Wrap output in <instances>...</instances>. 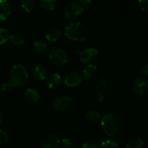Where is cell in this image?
Here are the masks:
<instances>
[{
    "mask_svg": "<svg viewBox=\"0 0 148 148\" xmlns=\"http://www.w3.org/2000/svg\"><path fill=\"white\" fill-rule=\"evenodd\" d=\"M85 119L90 122H97L101 120V116L98 112L95 111H89L85 114Z\"/></svg>",
    "mask_w": 148,
    "mask_h": 148,
    "instance_id": "cell-20",
    "label": "cell"
},
{
    "mask_svg": "<svg viewBox=\"0 0 148 148\" xmlns=\"http://www.w3.org/2000/svg\"><path fill=\"white\" fill-rule=\"evenodd\" d=\"M64 36L69 40L84 42L88 38V30L82 23L72 21L65 26Z\"/></svg>",
    "mask_w": 148,
    "mask_h": 148,
    "instance_id": "cell-1",
    "label": "cell"
},
{
    "mask_svg": "<svg viewBox=\"0 0 148 148\" xmlns=\"http://www.w3.org/2000/svg\"><path fill=\"white\" fill-rule=\"evenodd\" d=\"M143 140L140 137H132L127 143V148H142L143 146Z\"/></svg>",
    "mask_w": 148,
    "mask_h": 148,
    "instance_id": "cell-18",
    "label": "cell"
},
{
    "mask_svg": "<svg viewBox=\"0 0 148 148\" xmlns=\"http://www.w3.org/2000/svg\"><path fill=\"white\" fill-rule=\"evenodd\" d=\"M29 75L25 67L21 64H14L10 71V82L13 86L25 85L28 81Z\"/></svg>",
    "mask_w": 148,
    "mask_h": 148,
    "instance_id": "cell-2",
    "label": "cell"
},
{
    "mask_svg": "<svg viewBox=\"0 0 148 148\" xmlns=\"http://www.w3.org/2000/svg\"><path fill=\"white\" fill-rule=\"evenodd\" d=\"M101 124L104 132L109 137H113L118 132V119L112 113L104 114L101 119Z\"/></svg>",
    "mask_w": 148,
    "mask_h": 148,
    "instance_id": "cell-3",
    "label": "cell"
},
{
    "mask_svg": "<svg viewBox=\"0 0 148 148\" xmlns=\"http://www.w3.org/2000/svg\"><path fill=\"white\" fill-rule=\"evenodd\" d=\"M71 98L66 95H62L55 98L52 102V106L53 108L56 111H64L69 108L70 106Z\"/></svg>",
    "mask_w": 148,
    "mask_h": 148,
    "instance_id": "cell-10",
    "label": "cell"
},
{
    "mask_svg": "<svg viewBox=\"0 0 148 148\" xmlns=\"http://www.w3.org/2000/svg\"><path fill=\"white\" fill-rule=\"evenodd\" d=\"M59 146H60V140L55 134L48 133L45 134L42 138V148H59Z\"/></svg>",
    "mask_w": 148,
    "mask_h": 148,
    "instance_id": "cell-9",
    "label": "cell"
},
{
    "mask_svg": "<svg viewBox=\"0 0 148 148\" xmlns=\"http://www.w3.org/2000/svg\"><path fill=\"white\" fill-rule=\"evenodd\" d=\"M33 75L36 80H43L46 77V75H47L46 67L43 64H37L33 69Z\"/></svg>",
    "mask_w": 148,
    "mask_h": 148,
    "instance_id": "cell-15",
    "label": "cell"
},
{
    "mask_svg": "<svg viewBox=\"0 0 148 148\" xmlns=\"http://www.w3.org/2000/svg\"><path fill=\"white\" fill-rule=\"evenodd\" d=\"M10 40L12 44L17 46H22L25 42L24 38L20 34H13L10 36Z\"/></svg>",
    "mask_w": 148,
    "mask_h": 148,
    "instance_id": "cell-22",
    "label": "cell"
},
{
    "mask_svg": "<svg viewBox=\"0 0 148 148\" xmlns=\"http://www.w3.org/2000/svg\"><path fill=\"white\" fill-rule=\"evenodd\" d=\"M97 97H98V101H99V102H103V101H104V100H105L106 98L105 94H104V92H102V91L98 92V96Z\"/></svg>",
    "mask_w": 148,
    "mask_h": 148,
    "instance_id": "cell-32",
    "label": "cell"
},
{
    "mask_svg": "<svg viewBox=\"0 0 148 148\" xmlns=\"http://www.w3.org/2000/svg\"><path fill=\"white\" fill-rule=\"evenodd\" d=\"M24 98L27 102L30 103H35L40 99V94L38 91L34 88H27L25 91Z\"/></svg>",
    "mask_w": 148,
    "mask_h": 148,
    "instance_id": "cell-13",
    "label": "cell"
},
{
    "mask_svg": "<svg viewBox=\"0 0 148 148\" xmlns=\"http://www.w3.org/2000/svg\"><path fill=\"white\" fill-rule=\"evenodd\" d=\"M46 85L51 90H55L62 84V77L57 72H53L47 77L46 80Z\"/></svg>",
    "mask_w": 148,
    "mask_h": 148,
    "instance_id": "cell-11",
    "label": "cell"
},
{
    "mask_svg": "<svg viewBox=\"0 0 148 148\" xmlns=\"http://www.w3.org/2000/svg\"><path fill=\"white\" fill-rule=\"evenodd\" d=\"M39 4L45 10L51 11L54 10L56 7V1L55 0H40Z\"/></svg>",
    "mask_w": 148,
    "mask_h": 148,
    "instance_id": "cell-21",
    "label": "cell"
},
{
    "mask_svg": "<svg viewBox=\"0 0 148 148\" xmlns=\"http://www.w3.org/2000/svg\"><path fill=\"white\" fill-rule=\"evenodd\" d=\"M134 95L138 98H144L148 94V80L144 77H138L133 87Z\"/></svg>",
    "mask_w": 148,
    "mask_h": 148,
    "instance_id": "cell-7",
    "label": "cell"
},
{
    "mask_svg": "<svg viewBox=\"0 0 148 148\" xmlns=\"http://www.w3.org/2000/svg\"><path fill=\"white\" fill-rule=\"evenodd\" d=\"M21 7L26 12H31L36 9V3L34 0H24L21 1Z\"/></svg>",
    "mask_w": 148,
    "mask_h": 148,
    "instance_id": "cell-19",
    "label": "cell"
},
{
    "mask_svg": "<svg viewBox=\"0 0 148 148\" xmlns=\"http://www.w3.org/2000/svg\"><path fill=\"white\" fill-rule=\"evenodd\" d=\"M13 85H12L11 82H4L1 85V90L4 92H9L12 90Z\"/></svg>",
    "mask_w": 148,
    "mask_h": 148,
    "instance_id": "cell-28",
    "label": "cell"
},
{
    "mask_svg": "<svg viewBox=\"0 0 148 148\" xmlns=\"http://www.w3.org/2000/svg\"><path fill=\"white\" fill-rule=\"evenodd\" d=\"M79 59L82 63L85 64H92L97 60L99 56V52L95 48H88L81 51L78 53Z\"/></svg>",
    "mask_w": 148,
    "mask_h": 148,
    "instance_id": "cell-6",
    "label": "cell"
},
{
    "mask_svg": "<svg viewBox=\"0 0 148 148\" xmlns=\"http://www.w3.org/2000/svg\"><path fill=\"white\" fill-rule=\"evenodd\" d=\"M62 148H75V145L73 140L69 138H64L60 142Z\"/></svg>",
    "mask_w": 148,
    "mask_h": 148,
    "instance_id": "cell-25",
    "label": "cell"
},
{
    "mask_svg": "<svg viewBox=\"0 0 148 148\" xmlns=\"http://www.w3.org/2000/svg\"><path fill=\"white\" fill-rule=\"evenodd\" d=\"M2 122V114H1V111H0V124Z\"/></svg>",
    "mask_w": 148,
    "mask_h": 148,
    "instance_id": "cell-34",
    "label": "cell"
},
{
    "mask_svg": "<svg viewBox=\"0 0 148 148\" xmlns=\"http://www.w3.org/2000/svg\"><path fill=\"white\" fill-rule=\"evenodd\" d=\"M141 73L144 77H148V64L143 66V69L141 71Z\"/></svg>",
    "mask_w": 148,
    "mask_h": 148,
    "instance_id": "cell-33",
    "label": "cell"
},
{
    "mask_svg": "<svg viewBox=\"0 0 148 148\" xmlns=\"http://www.w3.org/2000/svg\"><path fill=\"white\" fill-rule=\"evenodd\" d=\"M108 83L106 79L104 77H101L99 79V82H98V88H106L108 86Z\"/></svg>",
    "mask_w": 148,
    "mask_h": 148,
    "instance_id": "cell-29",
    "label": "cell"
},
{
    "mask_svg": "<svg viewBox=\"0 0 148 148\" xmlns=\"http://www.w3.org/2000/svg\"><path fill=\"white\" fill-rule=\"evenodd\" d=\"M82 77L78 71L70 70L65 75L64 82L65 85L70 88L77 86L82 82Z\"/></svg>",
    "mask_w": 148,
    "mask_h": 148,
    "instance_id": "cell-8",
    "label": "cell"
},
{
    "mask_svg": "<svg viewBox=\"0 0 148 148\" xmlns=\"http://www.w3.org/2000/svg\"><path fill=\"white\" fill-rule=\"evenodd\" d=\"M138 5L142 11L148 13V0H140L138 1Z\"/></svg>",
    "mask_w": 148,
    "mask_h": 148,
    "instance_id": "cell-27",
    "label": "cell"
},
{
    "mask_svg": "<svg viewBox=\"0 0 148 148\" xmlns=\"http://www.w3.org/2000/svg\"><path fill=\"white\" fill-rule=\"evenodd\" d=\"M9 137L8 134L4 130H0V145H4L8 143Z\"/></svg>",
    "mask_w": 148,
    "mask_h": 148,
    "instance_id": "cell-26",
    "label": "cell"
},
{
    "mask_svg": "<svg viewBox=\"0 0 148 148\" xmlns=\"http://www.w3.org/2000/svg\"><path fill=\"white\" fill-rule=\"evenodd\" d=\"M62 30L56 27H51V28L48 29L46 32V39L50 41H57L62 38Z\"/></svg>",
    "mask_w": 148,
    "mask_h": 148,
    "instance_id": "cell-14",
    "label": "cell"
},
{
    "mask_svg": "<svg viewBox=\"0 0 148 148\" xmlns=\"http://www.w3.org/2000/svg\"><path fill=\"white\" fill-rule=\"evenodd\" d=\"M12 14V6L9 1L0 0V21H6Z\"/></svg>",
    "mask_w": 148,
    "mask_h": 148,
    "instance_id": "cell-12",
    "label": "cell"
},
{
    "mask_svg": "<svg viewBox=\"0 0 148 148\" xmlns=\"http://www.w3.org/2000/svg\"><path fill=\"white\" fill-rule=\"evenodd\" d=\"M49 60L53 64L56 66H62L68 62V54L65 51L57 48H53L49 52Z\"/></svg>",
    "mask_w": 148,
    "mask_h": 148,
    "instance_id": "cell-5",
    "label": "cell"
},
{
    "mask_svg": "<svg viewBox=\"0 0 148 148\" xmlns=\"http://www.w3.org/2000/svg\"><path fill=\"white\" fill-rule=\"evenodd\" d=\"M81 148H101L98 145L94 143H84Z\"/></svg>",
    "mask_w": 148,
    "mask_h": 148,
    "instance_id": "cell-30",
    "label": "cell"
},
{
    "mask_svg": "<svg viewBox=\"0 0 148 148\" xmlns=\"http://www.w3.org/2000/svg\"><path fill=\"white\" fill-rule=\"evenodd\" d=\"M98 73V68L95 65L88 64L82 71V75L86 79H92Z\"/></svg>",
    "mask_w": 148,
    "mask_h": 148,
    "instance_id": "cell-17",
    "label": "cell"
},
{
    "mask_svg": "<svg viewBox=\"0 0 148 148\" xmlns=\"http://www.w3.org/2000/svg\"><path fill=\"white\" fill-rule=\"evenodd\" d=\"M101 148H119L118 143L110 140H103L101 143Z\"/></svg>",
    "mask_w": 148,
    "mask_h": 148,
    "instance_id": "cell-24",
    "label": "cell"
},
{
    "mask_svg": "<svg viewBox=\"0 0 148 148\" xmlns=\"http://www.w3.org/2000/svg\"><path fill=\"white\" fill-rule=\"evenodd\" d=\"M33 49L36 53L39 54H43L47 52L48 46L43 40H36L33 43Z\"/></svg>",
    "mask_w": 148,
    "mask_h": 148,
    "instance_id": "cell-16",
    "label": "cell"
},
{
    "mask_svg": "<svg viewBox=\"0 0 148 148\" xmlns=\"http://www.w3.org/2000/svg\"><path fill=\"white\" fill-rule=\"evenodd\" d=\"M10 33L5 28H0V45L4 44L10 40Z\"/></svg>",
    "mask_w": 148,
    "mask_h": 148,
    "instance_id": "cell-23",
    "label": "cell"
},
{
    "mask_svg": "<svg viewBox=\"0 0 148 148\" xmlns=\"http://www.w3.org/2000/svg\"><path fill=\"white\" fill-rule=\"evenodd\" d=\"M85 10L79 3L72 2L64 7L63 11L64 16L66 20H75L83 14Z\"/></svg>",
    "mask_w": 148,
    "mask_h": 148,
    "instance_id": "cell-4",
    "label": "cell"
},
{
    "mask_svg": "<svg viewBox=\"0 0 148 148\" xmlns=\"http://www.w3.org/2000/svg\"><path fill=\"white\" fill-rule=\"evenodd\" d=\"M91 3H92V1L90 0H81V1H79V4L83 7L84 10H85V7H89L90 4H91Z\"/></svg>",
    "mask_w": 148,
    "mask_h": 148,
    "instance_id": "cell-31",
    "label": "cell"
}]
</instances>
